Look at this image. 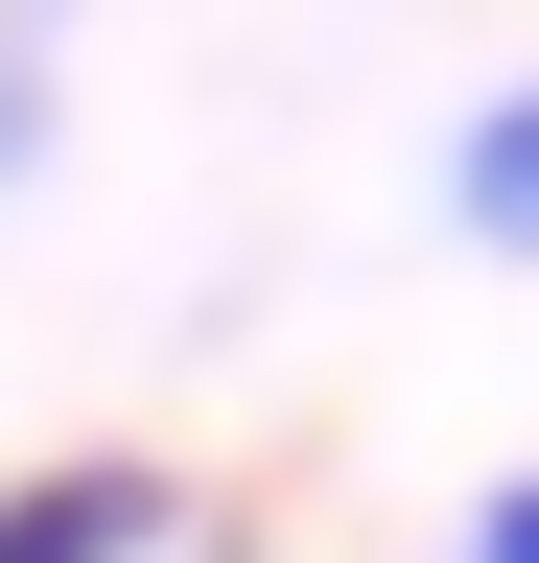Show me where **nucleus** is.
I'll list each match as a JSON object with an SVG mask.
<instances>
[{"mask_svg":"<svg viewBox=\"0 0 539 563\" xmlns=\"http://www.w3.org/2000/svg\"><path fill=\"white\" fill-rule=\"evenodd\" d=\"M165 540H188V470H142V446L0 470V563H165Z\"/></svg>","mask_w":539,"mask_h":563,"instance_id":"f257e3e1","label":"nucleus"},{"mask_svg":"<svg viewBox=\"0 0 539 563\" xmlns=\"http://www.w3.org/2000/svg\"><path fill=\"white\" fill-rule=\"evenodd\" d=\"M446 235H469V258H539V70H516V95H469V141H446Z\"/></svg>","mask_w":539,"mask_h":563,"instance_id":"f03ea898","label":"nucleus"},{"mask_svg":"<svg viewBox=\"0 0 539 563\" xmlns=\"http://www.w3.org/2000/svg\"><path fill=\"white\" fill-rule=\"evenodd\" d=\"M47 47H71V0H0V188L47 165Z\"/></svg>","mask_w":539,"mask_h":563,"instance_id":"7ed1b4c3","label":"nucleus"},{"mask_svg":"<svg viewBox=\"0 0 539 563\" xmlns=\"http://www.w3.org/2000/svg\"><path fill=\"white\" fill-rule=\"evenodd\" d=\"M469 563H539V470H516V493H493V517H469Z\"/></svg>","mask_w":539,"mask_h":563,"instance_id":"20e7f679","label":"nucleus"}]
</instances>
